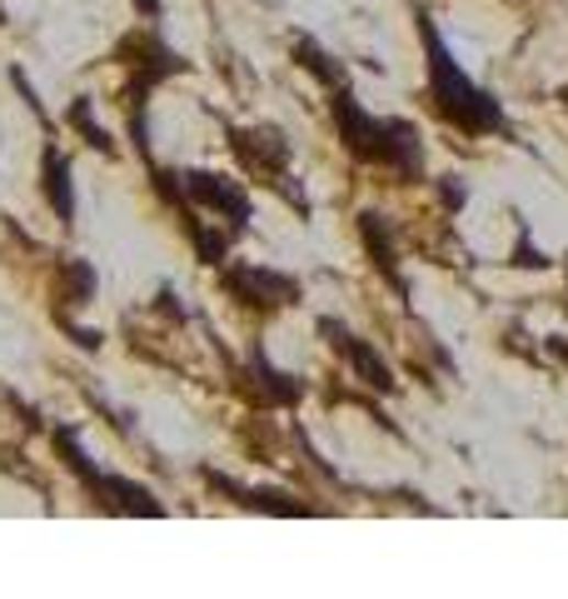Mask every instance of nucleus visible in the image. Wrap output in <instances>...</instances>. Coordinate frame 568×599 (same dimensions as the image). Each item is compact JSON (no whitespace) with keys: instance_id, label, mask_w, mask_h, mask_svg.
<instances>
[{"instance_id":"2eb2a0df","label":"nucleus","mask_w":568,"mask_h":599,"mask_svg":"<svg viewBox=\"0 0 568 599\" xmlns=\"http://www.w3.org/2000/svg\"><path fill=\"white\" fill-rule=\"evenodd\" d=\"M185 230H190L194 251H200L204 265H225V255H230V235H225V230H204L194 215H185Z\"/></svg>"},{"instance_id":"6ab92c4d","label":"nucleus","mask_w":568,"mask_h":599,"mask_svg":"<svg viewBox=\"0 0 568 599\" xmlns=\"http://www.w3.org/2000/svg\"><path fill=\"white\" fill-rule=\"evenodd\" d=\"M135 11L145 15V21H160V0H135Z\"/></svg>"},{"instance_id":"dca6fc26","label":"nucleus","mask_w":568,"mask_h":599,"mask_svg":"<svg viewBox=\"0 0 568 599\" xmlns=\"http://www.w3.org/2000/svg\"><path fill=\"white\" fill-rule=\"evenodd\" d=\"M439 200L444 210H464V200H469V190H464L459 175H439Z\"/></svg>"},{"instance_id":"f257e3e1","label":"nucleus","mask_w":568,"mask_h":599,"mask_svg":"<svg viewBox=\"0 0 568 599\" xmlns=\"http://www.w3.org/2000/svg\"><path fill=\"white\" fill-rule=\"evenodd\" d=\"M330 115H334V131H339L344 151H349L354 160L385 165L399 180H419V175H424V141H419V131L409 120L369 115V110L359 106V96L349 90V80L330 90Z\"/></svg>"},{"instance_id":"9d476101","label":"nucleus","mask_w":568,"mask_h":599,"mask_svg":"<svg viewBox=\"0 0 568 599\" xmlns=\"http://www.w3.org/2000/svg\"><path fill=\"white\" fill-rule=\"evenodd\" d=\"M359 240H365L369 260H375V270L385 275L389 285H399L404 290V280H399V251H394V235H389L385 215H375V210H359Z\"/></svg>"},{"instance_id":"a211bd4d","label":"nucleus","mask_w":568,"mask_h":599,"mask_svg":"<svg viewBox=\"0 0 568 599\" xmlns=\"http://www.w3.org/2000/svg\"><path fill=\"white\" fill-rule=\"evenodd\" d=\"M544 350H548V355L564 359V370H568V335H548V340H544Z\"/></svg>"},{"instance_id":"1a4fd4ad","label":"nucleus","mask_w":568,"mask_h":599,"mask_svg":"<svg viewBox=\"0 0 568 599\" xmlns=\"http://www.w3.org/2000/svg\"><path fill=\"white\" fill-rule=\"evenodd\" d=\"M41 190H45V206L55 210V220L70 225L76 220V186H70V160L60 155L55 141H45L41 151Z\"/></svg>"},{"instance_id":"9b49d317","label":"nucleus","mask_w":568,"mask_h":599,"mask_svg":"<svg viewBox=\"0 0 568 599\" xmlns=\"http://www.w3.org/2000/svg\"><path fill=\"white\" fill-rule=\"evenodd\" d=\"M249 375H255V385H259V395H265V404H300L304 385L294 380V375L275 370V365H269V355H265L259 345L249 350Z\"/></svg>"},{"instance_id":"f03ea898","label":"nucleus","mask_w":568,"mask_h":599,"mask_svg":"<svg viewBox=\"0 0 568 599\" xmlns=\"http://www.w3.org/2000/svg\"><path fill=\"white\" fill-rule=\"evenodd\" d=\"M419 35H424V51H430V100H434V110H439L454 131H464V135L504 131L509 125L504 106H499L483 86H474V80L464 76L459 60H454V51L444 45V35L434 31L430 15H419Z\"/></svg>"},{"instance_id":"423d86ee","label":"nucleus","mask_w":568,"mask_h":599,"mask_svg":"<svg viewBox=\"0 0 568 599\" xmlns=\"http://www.w3.org/2000/svg\"><path fill=\"white\" fill-rule=\"evenodd\" d=\"M230 145H235V155L249 165L255 175H265L275 190H285V175H290V141H285V131L279 125H255V131H230ZM290 196V190H285Z\"/></svg>"},{"instance_id":"ddd939ff","label":"nucleus","mask_w":568,"mask_h":599,"mask_svg":"<svg viewBox=\"0 0 568 599\" xmlns=\"http://www.w3.org/2000/svg\"><path fill=\"white\" fill-rule=\"evenodd\" d=\"M65 125L86 135V145H90V151H105V155H115V141H110V135L96 125V100H90V96L70 100V110H65Z\"/></svg>"},{"instance_id":"7ed1b4c3","label":"nucleus","mask_w":568,"mask_h":599,"mask_svg":"<svg viewBox=\"0 0 568 599\" xmlns=\"http://www.w3.org/2000/svg\"><path fill=\"white\" fill-rule=\"evenodd\" d=\"M115 60L120 66H130V86H125V110L130 106H140V100L151 96L160 80H170V76H180L185 70V60L170 51V45L160 41L155 31H130V35H120V45H115Z\"/></svg>"},{"instance_id":"f3484780","label":"nucleus","mask_w":568,"mask_h":599,"mask_svg":"<svg viewBox=\"0 0 568 599\" xmlns=\"http://www.w3.org/2000/svg\"><path fill=\"white\" fill-rule=\"evenodd\" d=\"M514 265H519V270H538V265H548L544 255H538L534 245H528V225H519V251H514Z\"/></svg>"},{"instance_id":"4468645a","label":"nucleus","mask_w":568,"mask_h":599,"mask_svg":"<svg viewBox=\"0 0 568 599\" xmlns=\"http://www.w3.org/2000/svg\"><path fill=\"white\" fill-rule=\"evenodd\" d=\"M96 265L90 260H65L60 270V295H65V306H90L96 300Z\"/></svg>"},{"instance_id":"0eeeda50","label":"nucleus","mask_w":568,"mask_h":599,"mask_svg":"<svg viewBox=\"0 0 568 599\" xmlns=\"http://www.w3.org/2000/svg\"><path fill=\"white\" fill-rule=\"evenodd\" d=\"M180 190H185V200H194V206L215 210V215H230V220H235V230H245L249 215H255V206H249L245 186H240V180H230V175L185 170V175H180Z\"/></svg>"},{"instance_id":"6e6552de","label":"nucleus","mask_w":568,"mask_h":599,"mask_svg":"<svg viewBox=\"0 0 568 599\" xmlns=\"http://www.w3.org/2000/svg\"><path fill=\"white\" fill-rule=\"evenodd\" d=\"M200 475H204V485H210V490H220L225 500L245 504V510H255V514H279V520H300V514H314L310 500H294V495H285V490H245V485L225 479L220 469H200Z\"/></svg>"},{"instance_id":"aec40b11","label":"nucleus","mask_w":568,"mask_h":599,"mask_svg":"<svg viewBox=\"0 0 568 599\" xmlns=\"http://www.w3.org/2000/svg\"><path fill=\"white\" fill-rule=\"evenodd\" d=\"M558 100H568V86H564V90H558Z\"/></svg>"},{"instance_id":"f8f14e48","label":"nucleus","mask_w":568,"mask_h":599,"mask_svg":"<svg viewBox=\"0 0 568 599\" xmlns=\"http://www.w3.org/2000/svg\"><path fill=\"white\" fill-rule=\"evenodd\" d=\"M294 60H300V66L310 70V76L320 80V86H330V90L349 80V76H344V66H339V60H334V55H324L320 45L310 41V35H300V41H294Z\"/></svg>"},{"instance_id":"39448f33","label":"nucleus","mask_w":568,"mask_h":599,"mask_svg":"<svg viewBox=\"0 0 568 599\" xmlns=\"http://www.w3.org/2000/svg\"><path fill=\"white\" fill-rule=\"evenodd\" d=\"M320 335L330 340V350L344 359V365H349L354 380H359V385H369V390H379V395H394V390H399L394 370H389L385 355H379V350L369 345V340H359L354 330H344L339 320H330V315L320 320Z\"/></svg>"},{"instance_id":"20e7f679","label":"nucleus","mask_w":568,"mask_h":599,"mask_svg":"<svg viewBox=\"0 0 568 599\" xmlns=\"http://www.w3.org/2000/svg\"><path fill=\"white\" fill-rule=\"evenodd\" d=\"M220 285L230 290V300H240L245 310H265V315L300 300V280L285 270H269V265H225Z\"/></svg>"}]
</instances>
